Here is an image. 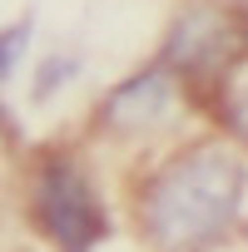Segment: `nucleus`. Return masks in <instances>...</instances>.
Instances as JSON below:
<instances>
[{"label":"nucleus","mask_w":248,"mask_h":252,"mask_svg":"<svg viewBox=\"0 0 248 252\" xmlns=\"http://www.w3.org/2000/svg\"><path fill=\"white\" fill-rule=\"evenodd\" d=\"M30 208H35V222H40L65 252H89V247L104 237V208H99V198H94L84 168H80L70 154L40 158L35 183H30Z\"/></svg>","instance_id":"nucleus-2"},{"label":"nucleus","mask_w":248,"mask_h":252,"mask_svg":"<svg viewBox=\"0 0 248 252\" xmlns=\"http://www.w3.org/2000/svg\"><path fill=\"white\" fill-rule=\"evenodd\" d=\"M174 109H179V79L169 69H144L134 79H124L104 99L99 119L109 129H119V134H149V129L174 119Z\"/></svg>","instance_id":"nucleus-4"},{"label":"nucleus","mask_w":248,"mask_h":252,"mask_svg":"<svg viewBox=\"0 0 248 252\" xmlns=\"http://www.w3.org/2000/svg\"><path fill=\"white\" fill-rule=\"evenodd\" d=\"M218 84H223V124L248 144V69H228Z\"/></svg>","instance_id":"nucleus-5"},{"label":"nucleus","mask_w":248,"mask_h":252,"mask_svg":"<svg viewBox=\"0 0 248 252\" xmlns=\"http://www.w3.org/2000/svg\"><path fill=\"white\" fill-rule=\"evenodd\" d=\"M248 168L228 144H194L139 188V222L159 252L213 247L243 208Z\"/></svg>","instance_id":"nucleus-1"},{"label":"nucleus","mask_w":248,"mask_h":252,"mask_svg":"<svg viewBox=\"0 0 248 252\" xmlns=\"http://www.w3.org/2000/svg\"><path fill=\"white\" fill-rule=\"evenodd\" d=\"M25 40H30V25H10L5 35H0V79H10V74H15V60H20Z\"/></svg>","instance_id":"nucleus-6"},{"label":"nucleus","mask_w":248,"mask_h":252,"mask_svg":"<svg viewBox=\"0 0 248 252\" xmlns=\"http://www.w3.org/2000/svg\"><path fill=\"white\" fill-rule=\"evenodd\" d=\"M243 50V25L233 30L223 10H189L169 35V64L179 74H228L233 55Z\"/></svg>","instance_id":"nucleus-3"},{"label":"nucleus","mask_w":248,"mask_h":252,"mask_svg":"<svg viewBox=\"0 0 248 252\" xmlns=\"http://www.w3.org/2000/svg\"><path fill=\"white\" fill-rule=\"evenodd\" d=\"M243 50H248V15H243Z\"/></svg>","instance_id":"nucleus-7"}]
</instances>
